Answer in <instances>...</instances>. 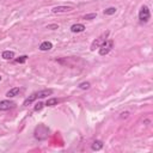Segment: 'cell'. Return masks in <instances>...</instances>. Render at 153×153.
Listing matches in <instances>:
<instances>
[{"mask_svg": "<svg viewBox=\"0 0 153 153\" xmlns=\"http://www.w3.org/2000/svg\"><path fill=\"white\" fill-rule=\"evenodd\" d=\"M112 48H114V41H112V39H105V41L99 46V52L98 53H99L101 56H105L111 52Z\"/></svg>", "mask_w": 153, "mask_h": 153, "instance_id": "7a4b0ae2", "label": "cell"}, {"mask_svg": "<svg viewBox=\"0 0 153 153\" xmlns=\"http://www.w3.org/2000/svg\"><path fill=\"white\" fill-rule=\"evenodd\" d=\"M116 11H117L116 7L111 6V7H108V9L104 10V11H103V13L105 14V16H112V14H115V13H116Z\"/></svg>", "mask_w": 153, "mask_h": 153, "instance_id": "7c38bea8", "label": "cell"}, {"mask_svg": "<svg viewBox=\"0 0 153 153\" xmlns=\"http://www.w3.org/2000/svg\"><path fill=\"white\" fill-rule=\"evenodd\" d=\"M108 36H109V31H107V33H104L103 35H101L98 38H96L95 41L91 43V48H90V49L93 52V50L96 49V48H99V46H101V44H102L104 41H105Z\"/></svg>", "mask_w": 153, "mask_h": 153, "instance_id": "277c9868", "label": "cell"}, {"mask_svg": "<svg viewBox=\"0 0 153 153\" xmlns=\"http://www.w3.org/2000/svg\"><path fill=\"white\" fill-rule=\"evenodd\" d=\"M128 116H129V112L126 111V112H122V114L120 115V118H122V120H123V118H127Z\"/></svg>", "mask_w": 153, "mask_h": 153, "instance_id": "d6986e66", "label": "cell"}, {"mask_svg": "<svg viewBox=\"0 0 153 153\" xmlns=\"http://www.w3.org/2000/svg\"><path fill=\"white\" fill-rule=\"evenodd\" d=\"M96 17H97V13H88V14L84 16V19L85 20H91V19H95Z\"/></svg>", "mask_w": 153, "mask_h": 153, "instance_id": "2e32d148", "label": "cell"}, {"mask_svg": "<svg viewBox=\"0 0 153 153\" xmlns=\"http://www.w3.org/2000/svg\"><path fill=\"white\" fill-rule=\"evenodd\" d=\"M1 58L4 60H12L14 58V52L12 50H4L1 54Z\"/></svg>", "mask_w": 153, "mask_h": 153, "instance_id": "30bf717a", "label": "cell"}, {"mask_svg": "<svg viewBox=\"0 0 153 153\" xmlns=\"http://www.w3.org/2000/svg\"><path fill=\"white\" fill-rule=\"evenodd\" d=\"M73 10L72 6H55L52 9L53 13H66V12H69Z\"/></svg>", "mask_w": 153, "mask_h": 153, "instance_id": "8992f818", "label": "cell"}, {"mask_svg": "<svg viewBox=\"0 0 153 153\" xmlns=\"http://www.w3.org/2000/svg\"><path fill=\"white\" fill-rule=\"evenodd\" d=\"M52 48H53V43H52V42H49V41H44V42H42L41 44H39L38 49L41 50V52H48V50H50Z\"/></svg>", "mask_w": 153, "mask_h": 153, "instance_id": "9c48e42d", "label": "cell"}, {"mask_svg": "<svg viewBox=\"0 0 153 153\" xmlns=\"http://www.w3.org/2000/svg\"><path fill=\"white\" fill-rule=\"evenodd\" d=\"M1 80H3V77H1V75H0V82H1Z\"/></svg>", "mask_w": 153, "mask_h": 153, "instance_id": "ffe728a7", "label": "cell"}, {"mask_svg": "<svg viewBox=\"0 0 153 153\" xmlns=\"http://www.w3.org/2000/svg\"><path fill=\"white\" fill-rule=\"evenodd\" d=\"M50 95H53V90H52V88H46V90H41V91H38V92H34L33 95L30 96V97H28L25 101L23 102V105L28 107V105H30L31 103H34L36 99L48 97V96H50Z\"/></svg>", "mask_w": 153, "mask_h": 153, "instance_id": "6da1fadb", "label": "cell"}, {"mask_svg": "<svg viewBox=\"0 0 153 153\" xmlns=\"http://www.w3.org/2000/svg\"><path fill=\"white\" fill-rule=\"evenodd\" d=\"M71 31L73 34H79V33H83V31H85V25L84 24H82V23H77V24H73L71 28Z\"/></svg>", "mask_w": 153, "mask_h": 153, "instance_id": "52a82bcc", "label": "cell"}, {"mask_svg": "<svg viewBox=\"0 0 153 153\" xmlns=\"http://www.w3.org/2000/svg\"><path fill=\"white\" fill-rule=\"evenodd\" d=\"M47 29L55 30V29H59V25H58V24H49V25H47Z\"/></svg>", "mask_w": 153, "mask_h": 153, "instance_id": "ac0fdd59", "label": "cell"}, {"mask_svg": "<svg viewBox=\"0 0 153 153\" xmlns=\"http://www.w3.org/2000/svg\"><path fill=\"white\" fill-rule=\"evenodd\" d=\"M58 103H59L58 98H49V99H47L44 105H47V107H54V105H58Z\"/></svg>", "mask_w": 153, "mask_h": 153, "instance_id": "4fadbf2b", "label": "cell"}, {"mask_svg": "<svg viewBox=\"0 0 153 153\" xmlns=\"http://www.w3.org/2000/svg\"><path fill=\"white\" fill-rule=\"evenodd\" d=\"M43 107H44V104H43L42 102H38V103H36V105H35L34 110H35V111H41V110L43 109Z\"/></svg>", "mask_w": 153, "mask_h": 153, "instance_id": "e0dca14e", "label": "cell"}, {"mask_svg": "<svg viewBox=\"0 0 153 153\" xmlns=\"http://www.w3.org/2000/svg\"><path fill=\"white\" fill-rule=\"evenodd\" d=\"M28 60V55H22V56H19V58H17L14 60V62L16 63H24Z\"/></svg>", "mask_w": 153, "mask_h": 153, "instance_id": "9a60e30c", "label": "cell"}, {"mask_svg": "<svg viewBox=\"0 0 153 153\" xmlns=\"http://www.w3.org/2000/svg\"><path fill=\"white\" fill-rule=\"evenodd\" d=\"M78 87L80 88V90H88V88L91 87V84L88 83V82H84V83H80L78 85Z\"/></svg>", "mask_w": 153, "mask_h": 153, "instance_id": "5bb4252c", "label": "cell"}, {"mask_svg": "<svg viewBox=\"0 0 153 153\" xmlns=\"http://www.w3.org/2000/svg\"><path fill=\"white\" fill-rule=\"evenodd\" d=\"M16 107V103L10 99H4L0 101V111H7L10 109H13Z\"/></svg>", "mask_w": 153, "mask_h": 153, "instance_id": "5b68a950", "label": "cell"}, {"mask_svg": "<svg viewBox=\"0 0 153 153\" xmlns=\"http://www.w3.org/2000/svg\"><path fill=\"white\" fill-rule=\"evenodd\" d=\"M91 148H92V151H101L103 148V142L101 140L93 141V143L91 145Z\"/></svg>", "mask_w": 153, "mask_h": 153, "instance_id": "8fae6325", "label": "cell"}, {"mask_svg": "<svg viewBox=\"0 0 153 153\" xmlns=\"http://www.w3.org/2000/svg\"><path fill=\"white\" fill-rule=\"evenodd\" d=\"M151 19V11L148 9V6L142 5L139 10V20L141 23H147Z\"/></svg>", "mask_w": 153, "mask_h": 153, "instance_id": "3957f363", "label": "cell"}, {"mask_svg": "<svg viewBox=\"0 0 153 153\" xmlns=\"http://www.w3.org/2000/svg\"><path fill=\"white\" fill-rule=\"evenodd\" d=\"M20 91H22L20 87H12L6 92V97L7 98H13V97H16V96H18Z\"/></svg>", "mask_w": 153, "mask_h": 153, "instance_id": "ba28073f", "label": "cell"}]
</instances>
